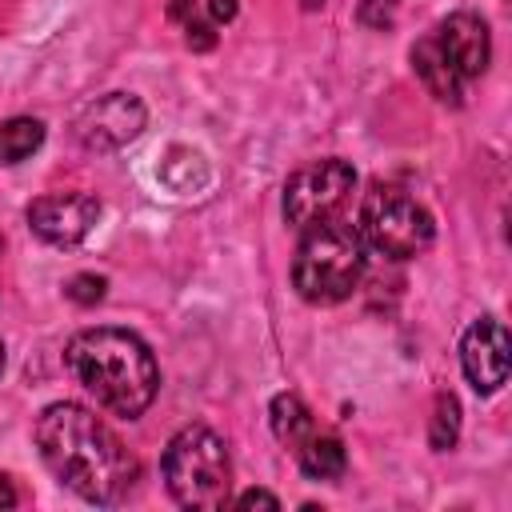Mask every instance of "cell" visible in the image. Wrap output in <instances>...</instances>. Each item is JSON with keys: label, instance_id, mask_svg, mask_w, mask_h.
I'll list each match as a JSON object with an SVG mask.
<instances>
[{"label": "cell", "instance_id": "obj_1", "mask_svg": "<svg viewBox=\"0 0 512 512\" xmlns=\"http://www.w3.org/2000/svg\"><path fill=\"white\" fill-rule=\"evenodd\" d=\"M32 436L48 472L88 504H120L140 480V460L84 404H48Z\"/></svg>", "mask_w": 512, "mask_h": 512}, {"label": "cell", "instance_id": "obj_2", "mask_svg": "<svg viewBox=\"0 0 512 512\" xmlns=\"http://www.w3.org/2000/svg\"><path fill=\"white\" fill-rule=\"evenodd\" d=\"M64 364L76 384L112 416L136 420L148 412L160 388V368L152 348L128 328H84L68 340Z\"/></svg>", "mask_w": 512, "mask_h": 512}, {"label": "cell", "instance_id": "obj_3", "mask_svg": "<svg viewBox=\"0 0 512 512\" xmlns=\"http://www.w3.org/2000/svg\"><path fill=\"white\" fill-rule=\"evenodd\" d=\"M364 240L356 224H344L340 216L320 220L312 228H300L296 260H292V284L308 304H340L356 292L364 276Z\"/></svg>", "mask_w": 512, "mask_h": 512}, {"label": "cell", "instance_id": "obj_4", "mask_svg": "<svg viewBox=\"0 0 512 512\" xmlns=\"http://www.w3.org/2000/svg\"><path fill=\"white\" fill-rule=\"evenodd\" d=\"M160 472H164V484H168V492L180 508L216 512L232 500L228 444L204 424H188L168 440Z\"/></svg>", "mask_w": 512, "mask_h": 512}, {"label": "cell", "instance_id": "obj_5", "mask_svg": "<svg viewBox=\"0 0 512 512\" xmlns=\"http://www.w3.org/2000/svg\"><path fill=\"white\" fill-rule=\"evenodd\" d=\"M356 232L364 248L388 256V260H412L436 240L432 212L400 184H372L360 200Z\"/></svg>", "mask_w": 512, "mask_h": 512}, {"label": "cell", "instance_id": "obj_6", "mask_svg": "<svg viewBox=\"0 0 512 512\" xmlns=\"http://www.w3.org/2000/svg\"><path fill=\"white\" fill-rule=\"evenodd\" d=\"M356 188V168L340 156H324V160H312L304 168H296L284 184V220L300 232V228H312L320 220H332L344 200L352 196Z\"/></svg>", "mask_w": 512, "mask_h": 512}, {"label": "cell", "instance_id": "obj_7", "mask_svg": "<svg viewBox=\"0 0 512 512\" xmlns=\"http://www.w3.org/2000/svg\"><path fill=\"white\" fill-rule=\"evenodd\" d=\"M144 120H148V112H144L140 96L108 92V96H96L92 104H84L72 132L88 152H116L144 132Z\"/></svg>", "mask_w": 512, "mask_h": 512}, {"label": "cell", "instance_id": "obj_8", "mask_svg": "<svg viewBox=\"0 0 512 512\" xmlns=\"http://www.w3.org/2000/svg\"><path fill=\"white\" fill-rule=\"evenodd\" d=\"M100 220V200L88 192H48L28 204V228L52 248H76Z\"/></svg>", "mask_w": 512, "mask_h": 512}, {"label": "cell", "instance_id": "obj_9", "mask_svg": "<svg viewBox=\"0 0 512 512\" xmlns=\"http://www.w3.org/2000/svg\"><path fill=\"white\" fill-rule=\"evenodd\" d=\"M428 36H432L436 52L444 56V64L460 76V84L484 76L488 60H492V36H488V24L476 12H452Z\"/></svg>", "mask_w": 512, "mask_h": 512}, {"label": "cell", "instance_id": "obj_10", "mask_svg": "<svg viewBox=\"0 0 512 512\" xmlns=\"http://www.w3.org/2000/svg\"><path fill=\"white\" fill-rule=\"evenodd\" d=\"M508 352H512L508 328L500 320H492V316H480L464 332V340H460V364H464L468 384L480 396H492L508 380Z\"/></svg>", "mask_w": 512, "mask_h": 512}, {"label": "cell", "instance_id": "obj_11", "mask_svg": "<svg viewBox=\"0 0 512 512\" xmlns=\"http://www.w3.org/2000/svg\"><path fill=\"white\" fill-rule=\"evenodd\" d=\"M412 68H416L420 84H424L440 104H460V100H464V84H460V76L444 64V56L436 52V44H432L428 32L412 44Z\"/></svg>", "mask_w": 512, "mask_h": 512}, {"label": "cell", "instance_id": "obj_12", "mask_svg": "<svg viewBox=\"0 0 512 512\" xmlns=\"http://www.w3.org/2000/svg\"><path fill=\"white\" fill-rule=\"evenodd\" d=\"M292 456H296V464H300V472H304L308 480H340L344 468H348V452H344L340 436L320 432V428H316Z\"/></svg>", "mask_w": 512, "mask_h": 512}, {"label": "cell", "instance_id": "obj_13", "mask_svg": "<svg viewBox=\"0 0 512 512\" xmlns=\"http://www.w3.org/2000/svg\"><path fill=\"white\" fill-rule=\"evenodd\" d=\"M268 412H272V432H276V440H280L284 448H292V452L320 428L316 416L308 412V404H304L300 396H292V392H280Z\"/></svg>", "mask_w": 512, "mask_h": 512}, {"label": "cell", "instance_id": "obj_14", "mask_svg": "<svg viewBox=\"0 0 512 512\" xmlns=\"http://www.w3.org/2000/svg\"><path fill=\"white\" fill-rule=\"evenodd\" d=\"M40 144H44V124L40 120L16 116V120L0 124V168H12L20 160H28Z\"/></svg>", "mask_w": 512, "mask_h": 512}, {"label": "cell", "instance_id": "obj_15", "mask_svg": "<svg viewBox=\"0 0 512 512\" xmlns=\"http://www.w3.org/2000/svg\"><path fill=\"white\" fill-rule=\"evenodd\" d=\"M172 20L184 24V40H188V48L208 52V48L216 44V24L208 20V12H204L200 0H172Z\"/></svg>", "mask_w": 512, "mask_h": 512}, {"label": "cell", "instance_id": "obj_16", "mask_svg": "<svg viewBox=\"0 0 512 512\" xmlns=\"http://www.w3.org/2000/svg\"><path fill=\"white\" fill-rule=\"evenodd\" d=\"M460 436V404L452 392H440L436 396V412H432V428H428V440L436 452H448Z\"/></svg>", "mask_w": 512, "mask_h": 512}, {"label": "cell", "instance_id": "obj_17", "mask_svg": "<svg viewBox=\"0 0 512 512\" xmlns=\"http://www.w3.org/2000/svg\"><path fill=\"white\" fill-rule=\"evenodd\" d=\"M396 8H400V0H360V12H356V20H360L364 28L388 32V28L396 24Z\"/></svg>", "mask_w": 512, "mask_h": 512}, {"label": "cell", "instance_id": "obj_18", "mask_svg": "<svg viewBox=\"0 0 512 512\" xmlns=\"http://www.w3.org/2000/svg\"><path fill=\"white\" fill-rule=\"evenodd\" d=\"M104 288H108V284H104V276L84 272V276H72L64 292H68L76 304H96V300H104Z\"/></svg>", "mask_w": 512, "mask_h": 512}, {"label": "cell", "instance_id": "obj_19", "mask_svg": "<svg viewBox=\"0 0 512 512\" xmlns=\"http://www.w3.org/2000/svg\"><path fill=\"white\" fill-rule=\"evenodd\" d=\"M236 508H280V500L264 488H248V492L236 496Z\"/></svg>", "mask_w": 512, "mask_h": 512}, {"label": "cell", "instance_id": "obj_20", "mask_svg": "<svg viewBox=\"0 0 512 512\" xmlns=\"http://www.w3.org/2000/svg\"><path fill=\"white\" fill-rule=\"evenodd\" d=\"M204 12L212 24H228L236 16V0H204Z\"/></svg>", "mask_w": 512, "mask_h": 512}, {"label": "cell", "instance_id": "obj_21", "mask_svg": "<svg viewBox=\"0 0 512 512\" xmlns=\"http://www.w3.org/2000/svg\"><path fill=\"white\" fill-rule=\"evenodd\" d=\"M12 504H16V488L8 476H0V508H12Z\"/></svg>", "mask_w": 512, "mask_h": 512}, {"label": "cell", "instance_id": "obj_22", "mask_svg": "<svg viewBox=\"0 0 512 512\" xmlns=\"http://www.w3.org/2000/svg\"><path fill=\"white\" fill-rule=\"evenodd\" d=\"M0 372H4V340H0Z\"/></svg>", "mask_w": 512, "mask_h": 512}]
</instances>
